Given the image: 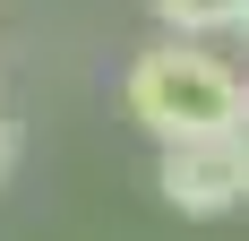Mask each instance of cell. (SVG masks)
<instances>
[{"label": "cell", "mask_w": 249, "mask_h": 241, "mask_svg": "<svg viewBox=\"0 0 249 241\" xmlns=\"http://www.w3.org/2000/svg\"><path fill=\"white\" fill-rule=\"evenodd\" d=\"M249 103V78L232 69L224 52L155 35L138 60L121 69V112L146 129L155 146H198V138H232Z\"/></svg>", "instance_id": "1"}, {"label": "cell", "mask_w": 249, "mask_h": 241, "mask_svg": "<svg viewBox=\"0 0 249 241\" xmlns=\"http://www.w3.org/2000/svg\"><path fill=\"white\" fill-rule=\"evenodd\" d=\"M155 190H163V207H180V216H232V207H249V164H241L232 138L163 146V155H155Z\"/></svg>", "instance_id": "2"}, {"label": "cell", "mask_w": 249, "mask_h": 241, "mask_svg": "<svg viewBox=\"0 0 249 241\" xmlns=\"http://www.w3.org/2000/svg\"><path fill=\"white\" fill-rule=\"evenodd\" d=\"M146 9H155L163 35H180V43H215V35L241 26V0H146Z\"/></svg>", "instance_id": "3"}, {"label": "cell", "mask_w": 249, "mask_h": 241, "mask_svg": "<svg viewBox=\"0 0 249 241\" xmlns=\"http://www.w3.org/2000/svg\"><path fill=\"white\" fill-rule=\"evenodd\" d=\"M9 172H18V120L0 112V181H9Z\"/></svg>", "instance_id": "4"}, {"label": "cell", "mask_w": 249, "mask_h": 241, "mask_svg": "<svg viewBox=\"0 0 249 241\" xmlns=\"http://www.w3.org/2000/svg\"><path fill=\"white\" fill-rule=\"evenodd\" d=\"M232 35H241V52H249V0H241V26H232Z\"/></svg>", "instance_id": "5"}, {"label": "cell", "mask_w": 249, "mask_h": 241, "mask_svg": "<svg viewBox=\"0 0 249 241\" xmlns=\"http://www.w3.org/2000/svg\"><path fill=\"white\" fill-rule=\"evenodd\" d=\"M0 86H9V78H0Z\"/></svg>", "instance_id": "6"}]
</instances>
